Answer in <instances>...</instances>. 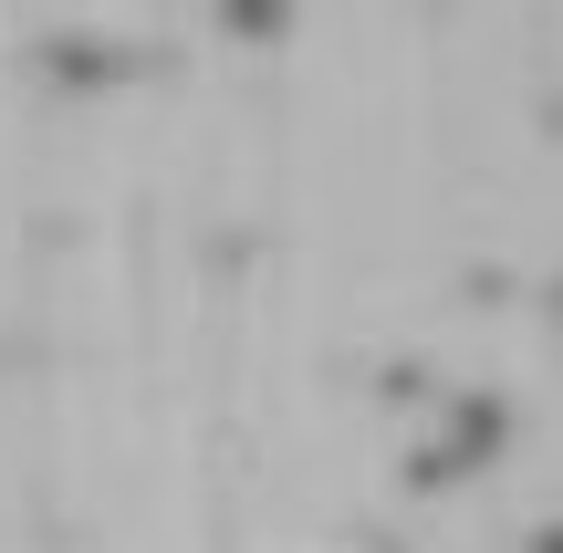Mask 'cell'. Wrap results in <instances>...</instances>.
<instances>
[{
    "mask_svg": "<svg viewBox=\"0 0 563 553\" xmlns=\"http://www.w3.org/2000/svg\"><path fill=\"white\" fill-rule=\"evenodd\" d=\"M511 439H522L511 387H449L439 418H428V439L407 450V491H460V480H490V471L511 460Z\"/></svg>",
    "mask_w": 563,
    "mask_h": 553,
    "instance_id": "1",
    "label": "cell"
},
{
    "mask_svg": "<svg viewBox=\"0 0 563 553\" xmlns=\"http://www.w3.org/2000/svg\"><path fill=\"white\" fill-rule=\"evenodd\" d=\"M21 74L53 104H104V95H125V84H146V53L115 42V32H84V21H42V32L21 42Z\"/></svg>",
    "mask_w": 563,
    "mask_h": 553,
    "instance_id": "2",
    "label": "cell"
},
{
    "mask_svg": "<svg viewBox=\"0 0 563 553\" xmlns=\"http://www.w3.org/2000/svg\"><path fill=\"white\" fill-rule=\"evenodd\" d=\"M209 21H220V32L230 42H282V32H292V0H220V11H209Z\"/></svg>",
    "mask_w": 563,
    "mask_h": 553,
    "instance_id": "3",
    "label": "cell"
},
{
    "mask_svg": "<svg viewBox=\"0 0 563 553\" xmlns=\"http://www.w3.org/2000/svg\"><path fill=\"white\" fill-rule=\"evenodd\" d=\"M522 553H563V522H532V533H522Z\"/></svg>",
    "mask_w": 563,
    "mask_h": 553,
    "instance_id": "4",
    "label": "cell"
}]
</instances>
